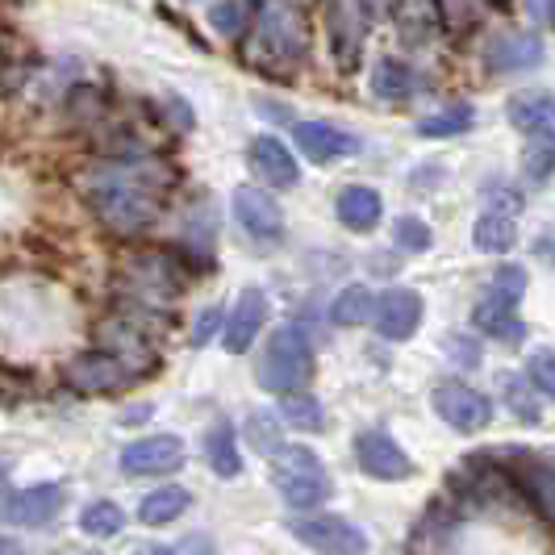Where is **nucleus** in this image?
Listing matches in <instances>:
<instances>
[{"label":"nucleus","mask_w":555,"mask_h":555,"mask_svg":"<svg viewBox=\"0 0 555 555\" xmlns=\"http://www.w3.org/2000/svg\"><path fill=\"white\" fill-rule=\"evenodd\" d=\"M63 485H29V489H17V493H4L0 498V522L4 527H47L55 522L59 509H63Z\"/></svg>","instance_id":"8"},{"label":"nucleus","mask_w":555,"mask_h":555,"mask_svg":"<svg viewBox=\"0 0 555 555\" xmlns=\"http://www.w3.org/2000/svg\"><path fill=\"white\" fill-rule=\"evenodd\" d=\"M539 63H543V38H539V34L514 29V34L489 38V47H485V67L498 72V76L530 72V67H539Z\"/></svg>","instance_id":"13"},{"label":"nucleus","mask_w":555,"mask_h":555,"mask_svg":"<svg viewBox=\"0 0 555 555\" xmlns=\"http://www.w3.org/2000/svg\"><path fill=\"white\" fill-rule=\"evenodd\" d=\"M280 417L293 426V430H322L326 422H322V405H318V397L306 389L297 392H284L280 397Z\"/></svg>","instance_id":"28"},{"label":"nucleus","mask_w":555,"mask_h":555,"mask_svg":"<svg viewBox=\"0 0 555 555\" xmlns=\"http://www.w3.org/2000/svg\"><path fill=\"white\" fill-rule=\"evenodd\" d=\"M530 13L543 22H555V0H530Z\"/></svg>","instance_id":"37"},{"label":"nucleus","mask_w":555,"mask_h":555,"mask_svg":"<svg viewBox=\"0 0 555 555\" xmlns=\"http://www.w3.org/2000/svg\"><path fill=\"white\" fill-rule=\"evenodd\" d=\"M67 380L83 392H113L134 380V367H126V356H117V351L113 356L109 351H92V356L67 363Z\"/></svg>","instance_id":"11"},{"label":"nucleus","mask_w":555,"mask_h":555,"mask_svg":"<svg viewBox=\"0 0 555 555\" xmlns=\"http://www.w3.org/2000/svg\"><path fill=\"white\" fill-rule=\"evenodd\" d=\"M67 555H92V552H67Z\"/></svg>","instance_id":"39"},{"label":"nucleus","mask_w":555,"mask_h":555,"mask_svg":"<svg viewBox=\"0 0 555 555\" xmlns=\"http://www.w3.org/2000/svg\"><path fill=\"white\" fill-rule=\"evenodd\" d=\"M522 189L505 184V180H493L485 189V205L476 214L473 225V243L485 255H505V250L518 243V214H522Z\"/></svg>","instance_id":"5"},{"label":"nucleus","mask_w":555,"mask_h":555,"mask_svg":"<svg viewBox=\"0 0 555 555\" xmlns=\"http://www.w3.org/2000/svg\"><path fill=\"white\" fill-rule=\"evenodd\" d=\"M473 126H476V109L468 101H460V105H447V109L422 117L417 121V134L422 139H451V134H468Z\"/></svg>","instance_id":"24"},{"label":"nucleus","mask_w":555,"mask_h":555,"mask_svg":"<svg viewBox=\"0 0 555 555\" xmlns=\"http://www.w3.org/2000/svg\"><path fill=\"white\" fill-rule=\"evenodd\" d=\"M263 322H268V297H263V288H247V293L238 297L234 313L225 318V351L243 356L250 343L259 338Z\"/></svg>","instance_id":"17"},{"label":"nucleus","mask_w":555,"mask_h":555,"mask_svg":"<svg viewBox=\"0 0 555 555\" xmlns=\"http://www.w3.org/2000/svg\"><path fill=\"white\" fill-rule=\"evenodd\" d=\"M205 464L218 476H238L243 473V451H238V435L230 422H214L205 430Z\"/></svg>","instance_id":"20"},{"label":"nucleus","mask_w":555,"mask_h":555,"mask_svg":"<svg viewBox=\"0 0 555 555\" xmlns=\"http://www.w3.org/2000/svg\"><path fill=\"white\" fill-rule=\"evenodd\" d=\"M297 146L301 155L313 164H334V159H347L360 151V139L338 130L334 121H297Z\"/></svg>","instance_id":"16"},{"label":"nucleus","mask_w":555,"mask_h":555,"mask_svg":"<svg viewBox=\"0 0 555 555\" xmlns=\"http://www.w3.org/2000/svg\"><path fill=\"white\" fill-rule=\"evenodd\" d=\"M171 189V171L159 159H105L83 171V196L96 218L121 234H139L159 222Z\"/></svg>","instance_id":"1"},{"label":"nucleus","mask_w":555,"mask_h":555,"mask_svg":"<svg viewBox=\"0 0 555 555\" xmlns=\"http://www.w3.org/2000/svg\"><path fill=\"white\" fill-rule=\"evenodd\" d=\"M184 439L176 435H146L139 443L121 447V473L126 476H167L184 468Z\"/></svg>","instance_id":"9"},{"label":"nucleus","mask_w":555,"mask_h":555,"mask_svg":"<svg viewBox=\"0 0 555 555\" xmlns=\"http://www.w3.org/2000/svg\"><path fill=\"white\" fill-rule=\"evenodd\" d=\"M392 238H397V247H405V250H426L430 243H435L430 225L422 222V218H410V214L392 222Z\"/></svg>","instance_id":"33"},{"label":"nucleus","mask_w":555,"mask_h":555,"mask_svg":"<svg viewBox=\"0 0 555 555\" xmlns=\"http://www.w3.org/2000/svg\"><path fill=\"white\" fill-rule=\"evenodd\" d=\"M272 480H276L280 498L288 501L293 509H318L334 493L322 460L309 447H280V451H272Z\"/></svg>","instance_id":"4"},{"label":"nucleus","mask_w":555,"mask_h":555,"mask_svg":"<svg viewBox=\"0 0 555 555\" xmlns=\"http://www.w3.org/2000/svg\"><path fill=\"white\" fill-rule=\"evenodd\" d=\"M476 331L489 334V338H498V343H518L527 326H522V318H518V309H493V306H476L473 313Z\"/></svg>","instance_id":"27"},{"label":"nucleus","mask_w":555,"mask_h":555,"mask_svg":"<svg viewBox=\"0 0 555 555\" xmlns=\"http://www.w3.org/2000/svg\"><path fill=\"white\" fill-rule=\"evenodd\" d=\"M376 331L389 343H405L414 338L417 326H422V297L414 288H389L380 301H376Z\"/></svg>","instance_id":"14"},{"label":"nucleus","mask_w":555,"mask_h":555,"mask_svg":"<svg viewBox=\"0 0 555 555\" xmlns=\"http://www.w3.org/2000/svg\"><path fill=\"white\" fill-rule=\"evenodd\" d=\"M293 539L322 555H367V534L343 514H301L288 522Z\"/></svg>","instance_id":"6"},{"label":"nucleus","mask_w":555,"mask_h":555,"mask_svg":"<svg viewBox=\"0 0 555 555\" xmlns=\"http://www.w3.org/2000/svg\"><path fill=\"white\" fill-rule=\"evenodd\" d=\"M372 318H376V297H372V288L347 284V288L334 297V306H331L334 326H363V322H372Z\"/></svg>","instance_id":"23"},{"label":"nucleus","mask_w":555,"mask_h":555,"mask_svg":"<svg viewBox=\"0 0 555 555\" xmlns=\"http://www.w3.org/2000/svg\"><path fill=\"white\" fill-rule=\"evenodd\" d=\"M555 176V134H539L522 151V180L527 184H547Z\"/></svg>","instance_id":"29"},{"label":"nucleus","mask_w":555,"mask_h":555,"mask_svg":"<svg viewBox=\"0 0 555 555\" xmlns=\"http://www.w3.org/2000/svg\"><path fill=\"white\" fill-rule=\"evenodd\" d=\"M234 218L238 225L247 230L250 238H259V243H276L280 234H284V214H280V205L272 196L263 193V189H234Z\"/></svg>","instance_id":"12"},{"label":"nucleus","mask_w":555,"mask_h":555,"mask_svg":"<svg viewBox=\"0 0 555 555\" xmlns=\"http://www.w3.org/2000/svg\"><path fill=\"white\" fill-rule=\"evenodd\" d=\"M414 88H417V76L410 63H401V59H380V63H376V72H372V92H376L380 101H405Z\"/></svg>","instance_id":"22"},{"label":"nucleus","mask_w":555,"mask_h":555,"mask_svg":"<svg viewBox=\"0 0 555 555\" xmlns=\"http://www.w3.org/2000/svg\"><path fill=\"white\" fill-rule=\"evenodd\" d=\"M356 464L372 480H405L414 473V460L405 455V447L385 430H363L356 435Z\"/></svg>","instance_id":"10"},{"label":"nucleus","mask_w":555,"mask_h":555,"mask_svg":"<svg viewBox=\"0 0 555 555\" xmlns=\"http://www.w3.org/2000/svg\"><path fill=\"white\" fill-rule=\"evenodd\" d=\"M121 527H126V514L113 501H92L80 514V530L92 539H113V534H121Z\"/></svg>","instance_id":"30"},{"label":"nucleus","mask_w":555,"mask_h":555,"mask_svg":"<svg viewBox=\"0 0 555 555\" xmlns=\"http://www.w3.org/2000/svg\"><path fill=\"white\" fill-rule=\"evenodd\" d=\"M522 485L530 501L555 522V464H522Z\"/></svg>","instance_id":"31"},{"label":"nucleus","mask_w":555,"mask_h":555,"mask_svg":"<svg viewBox=\"0 0 555 555\" xmlns=\"http://www.w3.org/2000/svg\"><path fill=\"white\" fill-rule=\"evenodd\" d=\"M397 22H401V38L410 47H426L439 29V4L435 0H397Z\"/></svg>","instance_id":"21"},{"label":"nucleus","mask_w":555,"mask_h":555,"mask_svg":"<svg viewBox=\"0 0 555 555\" xmlns=\"http://www.w3.org/2000/svg\"><path fill=\"white\" fill-rule=\"evenodd\" d=\"M247 159H250V167H255V176H259L263 184H272V189H293V184L301 180L297 155H293L280 139H272V134L250 139Z\"/></svg>","instance_id":"15"},{"label":"nucleus","mask_w":555,"mask_h":555,"mask_svg":"<svg viewBox=\"0 0 555 555\" xmlns=\"http://www.w3.org/2000/svg\"><path fill=\"white\" fill-rule=\"evenodd\" d=\"M209 22H214L218 34H238V29H243V4H238V0H222V4L209 13Z\"/></svg>","instance_id":"35"},{"label":"nucleus","mask_w":555,"mask_h":555,"mask_svg":"<svg viewBox=\"0 0 555 555\" xmlns=\"http://www.w3.org/2000/svg\"><path fill=\"white\" fill-rule=\"evenodd\" d=\"M255 376H259V389L276 392V397L306 389V380L313 376V347L306 343V334L297 331V326H280L268 338Z\"/></svg>","instance_id":"3"},{"label":"nucleus","mask_w":555,"mask_h":555,"mask_svg":"<svg viewBox=\"0 0 555 555\" xmlns=\"http://www.w3.org/2000/svg\"><path fill=\"white\" fill-rule=\"evenodd\" d=\"M334 209H338V222L347 225V230H356V234H367V230H376L380 218H385V201L376 189H367V184H347L338 201H334Z\"/></svg>","instance_id":"18"},{"label":"nucleus","mask_w":555,"mask_h":555,"mask_svg":"<svg viewBox=\"0 0 555 555\" xmlns=\"http://www.w3.org/2000/svg\"><path fill=\"white\" fill-rule=\"evenodd\" d=\"M522 293H527V272L518 263H505L493 272L489 280V293L480 297V306H493V309H518L522 306Z\"/></svg>","instance_id":"26"},{"label":"nucleus","mask_w":555,"mask_h":555,"mask_svg":"<svg viewBox=\"0 0 555 555\" xmlns=\"http://www.w3.org/2000/svg\"><path fill=\"white\" fill-rule=\"evenodd\" d=\"M527 376H530V385H534V389L555 401V351L552 347H539V351L530 356Z\"/></svg>","instance_id":"34"},{"label":"nucleus","mask_w":555,"mask_h":555,"mask_svg":"<svg viewBox=\"0 0 555 555\" xmlns=\"http://www.w3.org/2000/svg\"><path fill=\"white\" fill-rule=\"evenodd\" d=\"M430 401H435V414L443 417L451 430H460V435H476V430H485L493 422V401L480 389H473V385L455 380V376L439 380L435 392H430Z\"/></svg>","instance_id":"7"},{"label":"nucleus","mask_w":555,"mask_h":555,"mask_svg":"<svg viewBox=\"0 0 555 555\" xmlns=\"http://www.w3.org/2000/svg\"><path fill=\"white\" fill-rule=\"evenodd\" d=\"M509 121L527 134V139H539V134H555V96L552 92H518V96H509Z\"/></svg>","instance_id":"19"},{"label":"nucleus","mask_w":555,"mask_h":555,"mask_svg":"<svg viewBox=\"0 0 555 555\" xmlns=\"http://www.w3.org/2000/svg\"><path fill=\"white\" fill-rule=\"evenodd\" d=\"M189 505H193L189 489H155V493L142 498L139 518L146 522V527H167V522H176Z\"/></svg>","instance_id":"25"},{"label":"nucleus","mask_w":555,"mask_h":555,"mask_svg":"<svg viewBox=\"0 0 555 555\" xmlns=\"http://www.w3.org/2000/svg\"><path fill=\"white\" fill-rule=\"evenodd\" d=\"M225 326V313L218 306H209V309H201V318H196V331H193V343L196 347H205L214 334Z\"/></svg>","instance_id":"36"},{"label":"nucleus","mask_w":555,"mask_h":555,"mask_svg":"<svg viewBox=\"0 0 555 555\" xmlns=\"http://www.w3.org/2000/svg\"><path fill=\"white\" fill-rule=\"evenodd\" d=\"M139 555H184V547H146Z\"/></svg>","instance_id":"38"},{"label":"nucleus","mask_w":555,"mask_h":555,"mask_svg":"<svg viewBox=\"0 0 555 555\" xmlns=\"http://www.w3.org/2000/svg\"><path fill=\"white\" fill-rule=\"evenodd\" d=\"M501 385H505V405H509V414L522 417L527 426L539 422V401H534V392L518 380V376H501Z\"/></svg>","instance_id":"32"},{"label":"nucleus","mask_w":555,"mask_h":555,"mask_svg":"<svg viewBox=\"0 0 555 555\" xmlns=\"http://www.w3.org/2000/svg\"><path fill=\"white\" fill-rule=\"evenodd\" d=\"M309 47L306 17L293 0H268L259 9V26L250 38V63L263 72H288L293 63H301Z\"/></svg>","instance_id":"2"}]
</instances>
